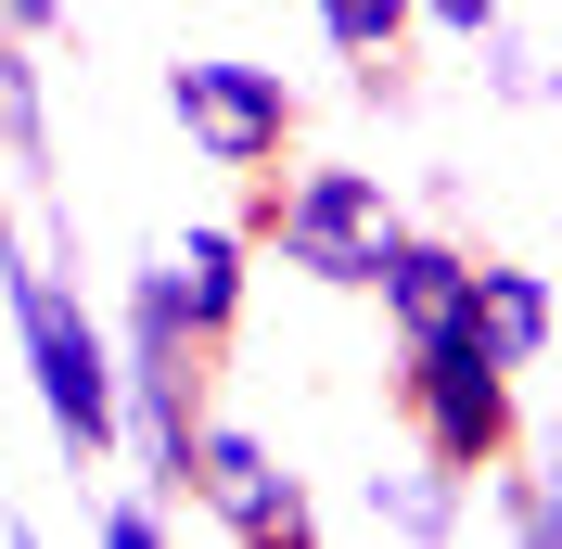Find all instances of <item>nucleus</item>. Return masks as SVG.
<instances>
[{
  "instance_id": "1",
  "label": "nucleus",
  "mask_w": 562,
  "mask_h": 549,
  "mask_svg": "<svg viewBox=\"0 0 562 549\" xmlns=\"http://www.w3.org/2000/svg\"><path fill=\"white\" fill-rule=\"evenodd\" d=\"M0 320H13V358H26V396H38V422H52V447H65V473L103 485L115 473V320L90 307V281H77L52 243H26V231L0 256Z\"/></svg>"
},
{
  "instance_id": "2",
  "label": "nucleus",
  "mask_w": 562,
  "mask_h": 549,
  "mask_svg": "<svg viewBox=\"0 0 562 549\" xmlns=\"http://www.w3.org/2000/svg\"><path fill=\"white\" fill-rule=\"evenodd\" d=\"M256 256L294 281H319V294H371L384 281V243L409 231V192H396L384 167H358V154H294V167H269V192L244 205Z\"/></svg>"
},
{
  "instance_id": "3",
  "label": "nucleus",
  "mask_w": 562,
  "mask_h": 549,
  "mask_svg": "<svg viewBox=\"0 0 562 549\" xmlns=\"http://www.w3.org/2000/svg\"><path fill=\"white\" fill-rule=\"evenodd\" d=\"M384 345H396V371H384V383H396V422H409L448 473L486 485L498 460L525 447V371L486 345V320H473V307L422 320V333H384Z\"/></svg>"
},
{
  "instance_id": "4",
  "label": "nucleus",
  "mask_w": 562,
  "mask_h": 549,
  "mask_svg": "<svg viewBox=\"0 0 562 549\" xmlns=\"http://www.w3.org/2000/svg\"><path fill=\"white\" fill-rule=\"evenodd\" d=\"M154 103H167V128H179L192 167H231V179L294 167V141H307V90L281 65H244V52H179V65L154 77Z\"/></svg>"
},
{
  "instance_id": "5",
  "label": "nucleus",
  "mask_w": 562,
  "mask_h": 549,
  "mask_svg": "<svg viewBox=\"0 0 562 549\" xmlns=\"http://www.w3.org/2000/svg\"><path fill=\"white\" fill-rule=\"evenodd\" d=\"M179 512H205L231 549H307L319 537V485L281 460L256 422H217L205 410V435H192V498Z\"/></svg>"
},
{
  "instance_id": "6",
  "label": "nucleus",
  "mask_w": 562,
  "mask_h": 549,
  "mask_svg": "<svg viewBox=\"0 0 562 549\" xmlns=\"http://www.w3.org/2000/svg\"><path fill=\"white\" fill-rule=\"evenodd\" d=\"M154 269H167L192 345L231 358V333H244V307H256V231H244V217H179V231L154 243Z\"/></svg>"
},
{
  "instance_id": "7",
  "label": "nucleus",
  "mask_w": 562,
  "mask_h": 549,
  "mask_svg": "<svg viewBox=\"0 0 562 549\" xmlns=\"http://www.w3.org/2000/svg\"><path fill=\"white\" fill-rule=\"evenodd\" d=\"M358 524H371V537H396V549H460V537H473V473H448V460L409 435L396 460H371V473H358Z\"/></svg>"
},
{
  "instance_id": "8",
  "label": "nucleus",
  "mask_w": 562,
  "mask_h": 549,
  "mask_svg": "<svg viewBox=\"0 0 562 549\" xmlns=\"http://www.w3.org/2000/svg\"><path fill=\"white\" fill-rule=\"evenodd\" d=\"M0 167H13L26 217H77L65 205V141H52V52L38 38H0Z\"/></svg>"
},
{
  "instance_id": "9",
  "label": "nucleus",
  "mask_w": 562,
  "mask_h": 549,
  "mask_svg": "<svg viewBox=\"0 0 562 549\" xmlns=\"http://www.w3.org/2000/svg\"><path fill=\"white\" fill-rule=\"evenodd\" d=\"M460 307L486 320V345L512 358V371H550V345H562V281L537 269V256H486L473 243V294Z\"/></svg>"
},
{
  "instance_id": "10",
  "label": "nucleus",
  "mask_w": 562,
  "mask_h": 549,
  "mask_svg": "<svg viewBox=\"0 0 562 549\" xmlns=\"http://www.w3.org/2000/svg\"><path fill=\"white\" fill-rule=\"evenodd\" d=\"M460 294H473V243H460V217H409V231L384 243V281H371L384 333H422V320H448Z\"/></svg>"
},
{
  "instance_id": "11",
  "label": "nucleus",
  "mask_w": 562,
  "mask_h": 549,
  "mask_svg": "<svg viewBox=\"0 0 562 549\" xmlns=\"http://www.w3.org/2000/svg\"><path fill=\"white\" fill-rule=\"evenodd\" d=\"M473 524L512 549H562V447H512L486 485H473Z\"/></svg>"
},
{
  "instance_id": "12",
  "label": "nucleus",
  "mask_w": 562,
  "mask_h": 549,
  "mask_svg": "<svg viewBox=\"0 0 562 549\" xmlns=\"http://www.w3.org/2000/svg\"><path fill=\"white\" fill-rule=\"evenodd\" d=\"M473 77H486V103H498V115H562V52H550V38H525L512 13L473 38Z\"/></svg>"
},
{
  "instance_id": "13",
  "label": "nucleus",
  "mask_w": 562,
  "mask_h": 549,
  "mask_svg": "<svg viewBox=\"0 0 562 549\" xmlns=\"http://www.w3.org/2000/svg\"><path fill=\"white\" fill-rule=\"evenodd\" d=\"M307 26H319L333 65H371V52H409L422 13H409V0H307Z\"/></svg>"
},
{
  "instance_id": "14",
  "label": "nucleus",
  "mask_w": 562,
  "mask_h": 549,
  "mask_svg": "<svg viewBox=\"0 0 562 549\" xmlns=\"http://www.w3.org/2000/svg\"><path fill=\"white\" fill-rule=\"evenodd\" d=\"M90 537H103V549H167L179 537V498H154L140 473H103V485H90Z\"/></svg>"
},
{
  "instance_id": "15",
  "label": "nucleus",
  "mask_w": 562,
  "mask_h": 549,
  "mask_svg": "<svg viewBox=\"0 0 562 549\" xmlns=\"http://www.w3.org/2000/svg\"><path fill=\"white\" fill-rule=\"evenodd\" d=\"M0 38H38V52H65V38H77V0H0Z\"/></svg>"
},
{
  "instance_id": "16",
  "label": "nucleus",
  "mask_w": 562,
  "mask_h": 549,
  "mask_svg": "<svg viewBox=\"0 0 562 549\" xmlns=\"http://www.w3.org/2000/svg\"><path fill=\"white\" fill-rule=\"evenodd\" d=\"M422 13V38H448V52H473V38L498 26V0H409Z\"/></svg>"
},
{
  "instance_id": "17",
  "label": "nucleus",
  "mask_w": 562,
  "mask_h": 549,
  "mask_svg": "<svg viewBox=\"0 0 562 549\" xmlns=\"http://www.w3.org/2000/svg\"><path fill=\"white\" fill-rule=\"evenodd\" d=\"M346 90L371 115H409V52H371V65H346Z\"/></svg>"
},
{
  "instance_id": "18",
  "label": "nucleus",
  "mask_w": 562,
  "mask_h": 549,
  "mask_svg": "<svg viewBox=\"0 0 562 549\" xmlns=\"http://www.w3.org/2000/svg\"><path fill=\"white\" fill-rule=\"evenodd\" d=\"M0 256H13V167H0Z\"/></svg>"
},
{
  "instance_id": "19",
  "label": "nucleus",
  "mask_w": 562,
  "mask_h": 549,
  "mask_svg": "<svg viewBox=\"0 0 562 549\" xmlns=\"http://www.w3.org/2000/svg\"><path fill=\"white\" fill-rule=\"evenodd\" d=\"M550 435H562V410H550Z\"/></svg>"
}]
</instances>
